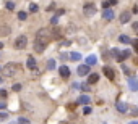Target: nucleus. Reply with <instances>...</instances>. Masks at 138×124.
I'll return each mask as SVG.
<instances>
[{
	"label": "nucleus",
	"instance_id": "f257e3e1",
	"mask_svg": "<svg viewBox=\"0 0 138 124\" xmlns=\"http://www.w3.org/2000/svg\"><path fill=\"white\" fill-rule=\"evenodd\" d=\"M20 68H21V66L18 64V63H7L2 68V71H3L5 78H12V76H15L18 71H20Z\"/></svg>",
	"mask_w": 138,
	"mask_h": 124
},
{
	"label": "nucleus",
	"instance_id": "f03ea898",
	"mask_svg": "<svg viewBox=\"0 0 138 124\" xmlns=\"http://www.w3.org/2000/svg\"><path fill=\"white\" fill-rule=\"evenodd\" d=\"M36 40H39V42H42V44L47 45L49 40H50V34H49V31H47V29H39L38 32H36Z\"/></svg>",
	"mask_w": 138,
	"mask_h": 124
},
{
	"label": "nucleus",
	"instance_id": "7ed1b4c3",
	"mask_svg": "<svg viewBox=\"0 0 138 124\" xmlns=\"http://www.w3.org/2000/svg\"><path fill=\"white\" fill-rule=\"evenodd\" d=\"M26 45H28V37L26 36H18L16 40H15V49L23 50V49H26Z\"/></svg>",
	"mask_w": 138,
	"mask_h": 124
},
{
	"label": "nucleus",
	"instance_id": "20e7f679",
	"mask_svg": "<svg viewBox=\"0 0 138 124\" xmlns=\"http://www.w3.org/2000/svg\"><path fill=\"white\" fill-rule=\"evenodd\" d=\"M83 13H85V16H93L96 13V5L94 3H85V7H83Z\"/></svg>",
	"mask_w": 138,
	"mask_h": 124
},
{
	"label": "nucleus",
	"instance_id": "39448f33",
	"mask_svg": "<svg viewBox=\"0 0 138 124\" xmlns=\"http://www.w3.org/2000/svg\"><path fill=\"white\" fill-rule=\"evenodd\" d=\"M103 73L106 74V78H107L109 81H114V79H115V73H114V69L110 68V66H104V68H103Z\"/></svg>",
	"mask_w": 138,
	"mask_h": 124
},
{
	"label": "nucleus",
	"instance_id": "423d86ee",
	"mask_svg": "<svg viewBox=\"0 0 138 124\" xmlns=\"http://www.w3.org/2000/svg\"><path fill=\"white\" fill-rule=\"evenodd\" d=\"M76 73H78V76H88V74H89V66H88V64H81V66H78Z\"/></svg>",
	"mask_w": 138,
	"mask_h": 124
},
{
	"label": "nucleus",
	"instance_id": "0eeeda50",
	"mask_svg": "<svg viewBox=\"0 0 138 124\" xmlns=\"http://www.w3.org/2000/svg\"><path fill=\"white\" fill-rule=\"evenodd\" d=\"M45 44H42V42H39V40H34V52H38V53H42L44 50H45Z\"/></svg>",
	"mask_w": 138,
	"mask_h": 124
},
{
	"label": "nucleus",
	"instance_id": "6e6552de",
	"mask_svg": "<svg viewBox=\"0 0 138 124\" xmlns=\"http://www.w3.org/2000/svg\"><path fill=\"white\" fill-rule=\"evenodd\" d=\"M114 16H115V15H114V11H112V10H109V8H104V11H103V18H104V20L110 21Z\"/></svg>",
	"mask_w": 138,
	"mask_h": 124
},
{
	"label": "nucleus",
	"instance_id": "1a4fd4ad",
	"mask_svg": "<svg viewBox=\"0 0 138 124\" xmlns=\"http://www.w3.org/2000/svg\"><path fill=\"white\" fill-rule=\"evenodd\" d=\"M89 102H91V98L88 97V95H80L78 100H76L78 105H89Z\"/></svg>",
	"mask_w": 138,
	"mask_h": 124
},
{
	"label": "nucleus",
	"instance_id": "9d476101",
	"mask_svg": "<svg viewBox=\"0 0 138 124\" xmlns=\"http://www.w3.org/2000/svg\"><path fill=\"white\" fill-rule=\"evenodd\" d=\"M60 76H62V78H63V79H67V78H68V76H70V69L67 68V66H65V64H62V66H60Z\"/></svg>",
	"mask_w": 138,
	"mask_h": 124
},
{
	"label": "nucleus",
	"instance_id": "9b49d317",
	"mask_svg": "<svg viewBox=\"0 0 138 124\" xmlns=\"http://www.w3.org/2000/svg\"><path fill=\"white\" fill-rule=\"evenodd\" d=\"M12 29H10V26H2L0 27V37H5V36H10Z\"/></svg>",
	"mask_w": 138,
	"mask_h": 124
},
{
	"label": "nucleus",
	"instance_id": "f8f14e48",
	"mask_svg": "<svg viewBox=\"0 0 138 124\" xmlns=\"http://www.w3.org/2000/svg\"><path fill=\"white\" fill-rule=\"evenodd\" d=\"M130 20H132V15L128 13V11H124V13L120 15V23H124V24H125V23H128Z\"/></svg>",
	"mask_w": 138,
	"mask_h": 124
},
{
	"label": "nucleus",
	"instance_id": "ddd939ff",
	"mask_svg": "<svg viewBox=\"0 0 138 124\" xmlns=\"http://www.w3.org/2000/svg\"><path fill=\"white\" fill-rule=\"evenodd\" d=\"M26 66H28L29 69H33V71H34V68H36V60H34V56H28Z\"/></svg>",
	"mask_w": 138,
	"mask_h": 124
},
{
	"label": "nucleus",
	"instance_id": "4468645a",
	"mask_svg": "<svg viewBox=\"0 0 138 124\" xmlns=\"http://www.w3.org/2000/svg\"><path fill=\"white\" fill-rule=\"evenodd\" d=\"M130 55H132V52H130V50H124V52H120V53H119L117 60H119V61H122V60L128 58V56H130Z\"/></svg>",
	"mask_w": 138,
	"mask_h": 124
},
{
	"label": "nucleus",
	"instance_id": "2eb2a0df",
	"mask_svg": "<svg viewBox=\"0 0 138 124\" xmlns=\"http://www.w3.org/2000/svg\"><path fill=\"white\" fill-rule=\"evenodd\" d=\"M98 81H99V74H98V73H93V74L88 76V82H89V84H96Z\"/></svg>",
	"mask_w": 138,
	"mask_h": 124
},
{
	"label": "nucleus",
	"instance_id": "dca6fc26",
	"mask_svg": "<svg viewBox=\"0 0 138 124\" xmlns=\"http://www.w3.org/2000/svg\"><path fill=\"white\" fill-rule=\"evenodd\" d=\"M70 56H68V58L71 60V61H80L81 60V55L78 53V52H71V53H68Z\"/></svg>",
	"mask_w": 138,
	"mask_h": 124
},
{
	"label": "nucleus",
	"instance_id": "f3484780",
	"mask_svg": "<svg viewBox=\"0 0 138 124\" xmlns=\"http://www.w3.org/2000/svg\"><path fill=\"white\" fill-rule=\"evenodd\" d=\"M117 110L120 111V113H127L128 111V107L125 103H122V102H117Z\"/></svg>",
	"mask_w": 138,
	"mask_h": 124
},
{
	"label": "nucleus",
	"instance_id": "a211bd4d",
	"mask_svg": "<svg viewBox=\"0 0 138 124\" xmlns=\"http://www.w3.org/2000/svg\"><path fill=\"white\" fill-rule=\"evenodd\" d=\"M114 5H117V0H104V3H103L104 8H110V7H114Z\"/></svg>",
	"mask_w": 138,
	"mask_h": 124
},
{
	"label": "nucleus",
	"instance_id": "6ab92c4d",
	"mask_svg": "<svg viewBox=\"0 0 138 124\" xmlns=\"http://www.w3.org/2000/svg\"><path fill=\"white\" fill-rule=\"evenodd\" d=\"M130 37H128V36H125V34H122L120 37H119V42H122V44H130Z\"/></svg>",
	"mask_w": 138,
	"mask_h": 124
},
{
	"label": "nucleus",
	"instance_id": "aec40b11",
	"mask_svg": "<svg viewBox=\"0 0 138 124\" xmlns=\"http://www.w3.org/2000/svg\"><path fill=\"white\" fill-rule=\"evenodd\" d=\"M60 36H62V29H60V27H54V31H52V37L59 39Z\"/></svg>",
	"mask_w": 138,
	"mask_h": 124
},
{
	"label": "nucleus",
	"instance_id": "412c9836",
	"mask_svg": "<svg viewBox=\"0 0 138 124\" xmlns=\"http://www.w3.org/2000/svg\"><path fill=\"white\" fill-rule=\"evenodd\" d=\"M85 64H88V66H93V64H96V56H93V55H91V56H88Z\"/></svg>",
	"mask_w": 138,
	"mask_h": 124
},
{
	"label": "nucleus",
	"instance_id": "4be33fe9",
	"mask_svg": "<svg viewBox=\"0 0 138 124\" xmlns=\"http://www.w3.org/2000/svg\"><path fill=\"white\" fill-rule=\"evenodd\" d=\"M128 85H130V89H132V90H136V89H138V84H136V81H135L133 78L128 81Z\"/></svg>",
	"mask_w": 138,
	"mask_h": 124
},
{
	"label": "nucleus",
	"instance_id": "5701e85b",
	"mask_svg": "<svg viewBox=\"0 0 138 124\" xmlns=\"http://www.w3.org/2000/svg\"><path fill=\"white\" fill-rule=\"evenodd\" d=\"M26 18H28V15H26V11H20V13H18V20H20V21H24V20H26Z\"/></svg>",
	"mask_w": 138,
	"mask_h": 124
},
{
	"label": "nucleus",
	"instance_id": "b1692460",
	"mask_svg": "<svg viewBox=\"0 0 138 124\" xmlns=\"http://www.w3.org/2000/svg\"><path fill=\"white\" fill-rule=\"evenodd\" d=\"M122 71H124V74H128V76H133V71H132V69H128L127 66H122Z\"/></svg>",
	"mask_w": 138,
	"mask_h": 124
},
{
	"label": "nucleus",
	"instance_id": "393cba45",
	"mask_svg": "<svg viewBox=\"0 0 138 124\" xmlns=\"http://www.w3.org/2000/svg\"><path fill=\"white\" fill-rule=\"evenodd\" d=\"M16 124H31V121H29V119H26V118H20Z\"/></svg>",
	"mask_w": 138,
	"mask_h": 124
},
{
	"label": "nucleus",
	"instance_id": "a878e982",
	"mask_svg": "<svg viewBox=\"0 0 138 124\" xmlns=\"http://www.w3.org/2000/svg\"><path fill=\"white\" fill-rule=\"evenodd\" d=\"M55 68V61L54 60H47V69H54Z\"/></svg>",
	"mask_w": 138,
	"mask_h": 124
},
{
	"label": "nucleus",
	"instance_id": "bb28decb",
	"mask_svg": "<svg viewBox=\"0 0 138 124\" xmlns=\"http://www.w3.org/2000/svg\"><path fill=\"white\" fill-rule=\"evenodd\" d=\"M39 10V7L38 5H36V3H31L29 5V11H33V13H36V11H38Z\"/></svg>",
	"mask_w": 138,
	"mask_h": 124
},
{
	"label": "nucleus",
	"instance_id": "cd10ccee",
	"mask_svg": "<svg viewBox=\"0 0 138 124\" xmlns=\"http://www.w3.org/2000/svg\"><path fill=\"white\" fill-rule=\"evenodd\" d=\"M15 92H20L21 90V84H13V87H12Z\"/></svg>",
	"mask_w": 138,
	"mask_h": 124
},
{
	"label": "nucleus",
	"instance_id": "c85d7f7f",
	"mask_svg": "<svg viewBox=\"0 0 138 124\" xmlns=\"http://www.w3.org/2000/svg\"><path fill=\"white\" fill-rule=\"evenodd\" d=\"M5 7H7V10H13V8H15V3H13V2H7Z\"/></svg>",
	"mask_w": 138,
	"mask_h": 124
},
{
	"label": "nucleus",
	"instance_id": "c756f323",
	"mask_svg": "<svg viewBox=\"0 0 138 124\" xmlns=\"http://www.w3.org/2000/svg\"><path fill=\"white\" fill-rule=\"evenodd\" d=\"M8 119V113H0V121H5Z\"/></svg>",
	"mask_w": 138,
	"mask_h": 124
},
{
	"label": "nucleus",
	"instance_id": "7c9ffc66",
	"mask_svg": "<svg viewBox=\"0 0 138 124\" xmlns=\"http://www.w3.org/2000/svg\"><path fill=\"white\" fill-rule=\"evenodd\" d=\"M7 95H8L7 90H0V98H7Z\"/></svg>",
	"mask_w": 138,
	"mask_h": 124
},
{
	"label": "nucleus",
	"instance_id": "2f4dec72",
	"mask_svg": "<svg viewBox=\"0 0 138 124\" xmlns=\"http://www.w3.org/2000/svg\"><path fill=\"white\" fill-rule=\"evenodd\" d=\"M110 53H114V56H115V58H117V56H119V53H120V52H119L117 49H112V52H110Z\"/></svg>",
	"mask_w": 138,
	"mask_h": 124
},
{
	"label": "nucleus",
	"instance_id": "473e14b6",
	"mask_svg": "<svg viewBox=\"0 0 138 124\" xmlns=\"http://www.w3.org/2000/svg\"><path fill=\"white\" fill-rule=\"evenodd\" d=\"M83 111H85V114H89V113H91V108L85 105V110H83Z\"/></svg>",
	"mask_w": 138,
	"mask_h": 124
},
{
	"label": "nucleus",
	"instance_id": "72a5a7b5",
	"mask_svg": "<svg viewBox=\"0 0 138 124\" xmlns=\"http://www.w3.org/2000/svg\"><path fill=\"white\" fill-rule=\"evenodd\" d=\"M132 29H133V31H138V23H133V24H132Z\"/></svg>",
	"mask_w": 138,
	"mask_h": 124
},
{
	"label": "nucleus",
	"instance_id": "f704fd0d",
	"mask_svg": "<svg viewBox=\"0 0 138 124\" xmlns=\"http://www.w3.org/2000/svg\"><path fill=\"white\" fill-rule=\"evenodd\" d=\"M57 21H59V16H54L52 18V24H57Z\"/></svg>",
	"mask_w": 138,
	"mask_h": 124
},
{
	"label": "nucleus",
	"instance_id": "c9c22d12",
	"mask_svg": "<svg viewBox=\"0 0 138 124\" xmlns=\"http://www.w3.org/2000/svg\"><path fill=\"white\" fill-rule=\"evenodd\" d=\"M68 56H67V53H60V60H67Z\"/></svg>",
	"mask_w": 138,
	"mask_h": 124
},
{
	"label": "nucleus",
	"instance_id": "e433bc0d",
	"mask_svg": "<svg viewBox=\"0 0 138 124\" xmlns=\"http://www.w3.org/2000/svg\"><path fill=\"white\" fill-rule=\"evenodd\" d=\"M81 89H83V90H86V92H88V90H89V85H86V84H83V85H81Z\"/></svg>",
	"mask_w": 138,
	"mask_h": 124
},
{
	"label": "nucleus",
	"instance_id": "4c0bfd02",
	"mask_svg": "<svg viewBox=\"0 0 138 124\" xmlns=\"http://www.w3.org/2000/svg\"><path fill=\"white\" fill-rule=\"evenodd\" d=\"M54 8H55V5H54V3H50V5H49V7H47V10H49V11H50V10H54Z\"/></svg>",
	"mask_w": 138,
	"mask_h": 124
},
{
	"label": "nucleus",
	"instance_id": "58836bf2",
	"mask_svg": "<svg viewBox=\"0 0 138 124\" xmlns=\"http://www.w3.org/2000/svg\"><path fill=\"white\" fill-rule=\"evenodd\" d=\"M5 107H7V105H5V103H3V102H0V110H3V108H5Z\"/></svg>",
	"mask_w": 138,
	"mask_h": 124
},
{
	"label": "nucleus",
	"instance_id": "ea45409f",
	"mask_svg": "<svg viewBox=\"0 0 138 124\" xmlns=\"http://www.w3.org/2000/svg\"><path fill=\"white\" fill-rule=\"evenodd\" d=\"M130 124H138V122H136V121H132V122H130Z\"/></svg>",
	"mask_w": 138,
	"mask_h": 124
},
{
	"label": "nucleus",
	"instance_id": "a19ab883",
	"mask_svg": "<svg viewBox=\"0 0 138 124\" xmlns=\"http://www.w3.org/2000/svg\"><path fill=\"white\" fill-rule=\"evenodd\" d=\"M2 47H3V44H2V42H0V49H2Z\"/></svg>",
	"mask_w": 138,
	"mask_h": 124
},
{
	"label": "nucleus",
	"instance_id": "79ce46f5",
	"mask_svg": "<svg viewBox=\"0 0 138 124\" xmlns=\"http://www.w3.org/2000/svg\"><path fill=\"white\" fill-rule=\"evenodd\" d=\"M2 82H3V79H2V78H0V84H2Z\"/></svg>",
	"mask_w": 138,
	"mask_h": 124
},
{
	"label": "nucleus",
	"instance_id": "37998d69",
	"mask_svg": "<svg viewBox=\"0 0 138 124\" xmlns=\"http://www.w3.org/2000/svg\"><path fill=\"white\" fill-rule=\"evenodd\" d=\"M10 124H16V122H10Z\"/></svg>",
	"mask_w": 138,
	"mask_h": 124
},
{
	"label": "nucleus",
	"instance_id": "c03bdc74",
	"mask_svg": "<svg viewBox=\"0 0 138 124\" xmlns=\"http://www.w3.org/2000/svg\"><path fill=\"white\" fill-rule=\"evenodd\" d=\"M0 71H2V66H0Z\"/></svg>",
	"mask_w": 138,
	"mask_h": 124
},
{
	"label": "nucleus",
	"instance_id": "a18cd8bd",
	"mask_svg": "<svg viewBox=\"0 0 138 124\" xmlns=\"http://www.w3.org/2000/svg\"><path fill=\"white\" fill-rule=\"evenodd\" d=\"M103 124H106V122H103Z\"/></svg>",
	"mask_w": 138,
	"mask_h": 124
}]
</instances>
